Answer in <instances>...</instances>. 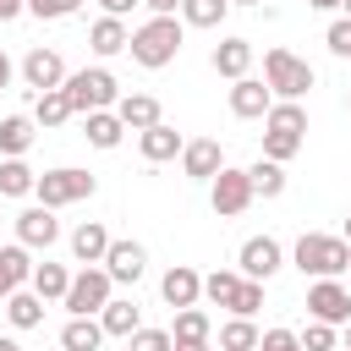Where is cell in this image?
Wrapping results in <instances>:
<instances>
[{
	"mask_svg": "<svg viewBox=\"0 0 351 351\" xmlns=\"http://www.w3.org/2000/svg\"><path fill=\"white\" fill-rule=\"evenodd\" d=\"M291 258H296V269L313 274V280H340V274L351 269V241H346V236H318V230H307Z\"/></svg>",
	"mask_w": 351,
	"mask_h": 351,
	"instance_id": "6da1fadb",
	"label": "cell"
},
{
	"mask_svg": "<svg viewBox=\"0 0 351 351\" xmlns=\"http://www.w3.org/2000/svg\"><path fill=\"white\" fill-rule=\"evenodd\" d=\"M126 49H132L137 66L159 71V66H170V60L181 55V22H176V16H154V22H143V27L126 38Z\"/></svg>",
	"mask_w": 351,
	"mask_h": 351,
	"instance_id": "7a4b0ae2",
	"label": "cell"
},
{
	"mask_svg": "<svg viewBox=\"0 0 351 351\" xmlns=\"http://www.w3.org/2000/svg\"><path fill=\"white\" fill-rule=\"evenodd\" d=\"M263 82H269L274 99H302L318 77H313V66L296 60L291 49H263Z\"/></svg>",
	"mask_w": 351,
	"mask_h": 351,
	"instance_id": "3957f363",
	"label": "cell"
},
{
	"mask_svg": "<svg viewBox=\"0 0 351 351\" xmlns=\"http://www.w3.org/2000/svg\"><path fill=\"white\" fill-rule=\"evenodd\" d=\"M60 88H66V99H71V110H77V115H88V110H110V104L121 99L115 77H110L104 66H82V71H71Z\"/></svg>",
	"mask_w": 351,
	"mask_h": 351,
	"instance_id": "277c9868",
	"label": "cell"
},
{
	"mask_svg": "<svg viewBox=\"0 0 351 351\" xmlns=\"http://www.w3.org/2000/svg\"><path fill=\"white\" fill-rule=\"evenodd\" d=\"M93 176L88 170H77V165H60V170H44L38 181H33V197L44 203V208H66V203H82V197H93Z\"/></svg>",
	"mask_w": 351,
	"mask_h": 351,
	"instance_id": "5b68a950",
	"label": "cell"
},
{
	"mask_svg": "<svg viewBox=\"0 0 351 351\" xmlns=\"http://www.w3.org/2000/svg\"><path fill=\"white\" fill-rule=\"evenodd\" d=\"M110 285H115V280H110L99 263H82V274H71V285H66L60 302H66L71 318H93V313L110 302Z\"/></svg>",
	"mask_w": 351,
	"mask_h": 351,
	"instance_id": "8992f818",
	"label": "cell"
},
{
	"mask_svg": "<svg viewBox=\"0 0 351 351\" xmlns=\"http://www.w3.org/2000/svg\"><path fill=\"white\" fill-rule=\"evenodd\" d=\"M208 203H214V214H219V219L241 214V208L252 203V181H247V170L219 165V176H214V186H208Z\"/></svg>",
	"mask_w": 351,
	"mask_h": 351,
	"instance_id": "52a82bcc",
	"label": "cell"
},
{
	"mask_svg": "<svg viewBox=\"0 0 351 351\" xmlns=\"http://www.w3.org/2000/svg\"><path fill=\"white\" fill-rule=\"evenodd\" d=\"M236 269H241V280H274V274L285 269V252H280V241H274V236H247V241H241Z\"/></svg>",
	"mask_w": 351,
	"mask_h": 351,
	"instance_id": "ba28073f",
	"label": "cell"
},
{
	"mask_svg": "<svg viewBox=\"0 0 351 351\" xmlns=\"http://www.w3.org/2000/svg\"><path fill=\"white\" fill-rule=\"evenodd\" d=\"M307 313H313L318 324H351V291H346L340 280H318V285L307 291Z\"/></svg>",
	"mask_w": 351,
	"mask_h": 351,
	"instance_id": "9c48e42d",
	"label": "cell"
},
{
	"mask_svg": "<svg viewBox=\"0 0 351 351\" xmlns=\"http://www.w3.org/2000/svg\"><path fill=\"white\" fill-rule=\"evenodd\" d=\"M22 82H27L33 93H49V88L66 82V60H60L55 49H27V55H22Z\"/></svg>",
	"mask_w": 351,
	"mask_h": 351,
	"instance_id": "30bf717a",
	"label": "cell"
},
{
	"mask_svg": "<svg viewBox=\"0 0 351 351\" xmlns=\"http://www.w3.org/2000/svg\"><path fill=\"white\" fill-rule=\"evenodd\" d=\"M269 104H274L269 82H258V77H236V82H230V115H236V121H263Z\"/></svg>",
	"mask_w": 351,
	"mask_h": 351,
	"instance_id": "8fae6325",
	"label": "cell"
},
{
	"mask_svg": "<svg viewBox=\"0 0 351 351\" xmlns=\"http://www.w3.org/2000/svg\"><path fill=\"white\" fill-rule=\"evenodd\" d=\"M55 236H60V219H55V208L33 203V208H22V214H16V241H22V247H49Z\"/></svg>",
	"mask_w": 351,
	"mask_h": 351,
	"instance_id": "7c38bea8",
	"label": "cell"
},
{
	"mask_svg": "<svg viewBox=\"0 0 351 351\" xmlns=\"http://www.w3.org/2000/svg\"><path fill=\"white\" fill-rule=\"evenodd\" d=\"M143 269H148V252H143L137 241H110V252H104V274H110V280L137 285V280H143Z\"/></svg>",
	"mask_w": 351,
	"mask_h": 351,
	"instance_id": "4fadbf2b",
	"label": "cell"
},
{
	"mask_svg": "<svg viewBox=\"0 0 351 351\" xmlns=\"http://www.w3.org/2000/svg\"><path fill=\"white\" fill-rule=\"evenodd\" d=\"M219 165H225V148H219L214 137H197V143H186V148H181V170H186L192 181H214V176H219Z\"/></svg>",
	"mask_w": 351,
	"mask_h": 351,
	"instance_id": "5bb4252c",
	"label": "cell"
},
{
	"mask_svg": "<svg viewBox=\"0 0 351 351\" xmlns=\"http://www.w3.org/2000/svg\"><path fill=\"white\" fill-rule=\"evenodd\" d=\"M137 148H143V159H148V165H165V159H176L186 143H181V132H176V126L154 121V126H143V132H137Z\"/></svg>",
	"mask_w": 351,
	"mask_h": 351,
	"instance_id": "9a60e30c",
	"label": "cell"
},
{
	"mask_svg": "<svg viewBox=\"0 0 351 351\" xmlns=\"http://www.w3.org/2000/svg\"><path fill=\"white\" fill-rule=\"evenodd\" d=\"M159 291H165V302H170V307H192V302L203 296V274H197V269H186V263H176V269H165Z\"/></svg>",
	"mask_w": 351,
	"mask_h": 351,
	"instance_id": "2e32d148",
	"label": "cell"
},
{
	"mask_svg": "<svg viewBox=\"0 0 351 351\" xmlns=\"http://www.w3.org/2000/svg\"><path fill=\"white\" fill-rule=\"evenodd\" d=\"M104 252H110V230H104L99 219H82V225L71 230V258H77V263H104Z\"/></svg>",
	"mask_w": 351,
	"mask_h": 351,
	"instance_id": "e0dca14e",
	"label": "cell"
},
{
	"mask_svg": "<svg viewBox=\"0 0 351 351\" xmlns=\"http://www.w3.org/2000/svg\"><path fill=\"white\" fill-rule=\"evenodd\" d=\"M33 280V258H27V247L22 241H11V247H0V296H11V291H22Z\"/></svg>",
	"mask_w": 351,
	"mask_h": 351,
	"instance_id": "ac0fdd59",
	"label": "cell"
},
{
	"mask_svg": "<svg viewBox=\"0 0 351 351\" xmlns=\"http://www.w3.org/2000/svg\"><path fill=\"white\" fill-rule=\"evenodd\" d=\"M115 115H121V126H126V132H143V126L165 121L154 93H126V99H115Z\"/></svg>",
	"mask_w": 351,
	"mask_h": 351,
	"instance_id": "d6986e66",
	"label": "cell"
},
{
	"mask_svg": "<svg viewBox=\"0 0 351 351\" xmlns=\"http://www.w3.org/2000/svg\"><path fill=\"white\" fill-rule=\"evenodd\" d=\"M247 66H252V44L247 38H225V44H214V71L219 77H247Z\"/></svg>",
	"mask_w": 351,
	"mask_h": 351,
	"instance_id": "ffe728a7",
	"label": "cell"
},
{
	"mask_svg": "<svg viewBox=\"0 0 351 351\" xmlns=\"http://www.w3.org/2000/svg\"><path fill=\"white\" fill-rule=\"evenodd\" d=\"M126 38H132V33H126V22H121V16H99V22L88 27L93 55H121V49H126Z\"/></svg>",
	"mask_w": 351,
	"mask_h": 351,
	"instance_id": "44dd1931",
	"label": "cell"
},
{
	"mask_svg": "<svg viewBox=\"0 0 351 351\" xmlns=\"http://www.w3.org/2000/svg\"><path fill=\"white\" fill-rule=\"evenodd\" d=\"M77 110H71V99H66V88H49V93H33V126H60V121H71Z\"/></svg>",
	"mask_w": 351,
	"mask_h": 351,
	"instance_id": "7402d4cb",
	"label": "cell"
},
{
	"mask_svg": "<svg viewBox=\"0 0 351 351\" xmlns=\"http://www.w3.org/2000/svg\"><path fill=\"white\" fill-rule=\"evenodd\" d=\"M263 126H269V132H291V137H307V110H302L296 99H274V104H269V115H263Z\"/></svg>",
	"mask_w": 351,
	"mask_h": 351,
	"instance_id": "603a6c76",
	"label": "cell"
},
{
	"mask_svg": "<svg viewBox=\"0 0 351 351\" xmlns=\"http://www.w3.org/2000/svg\"><path fill=\"white\" fill-rule=\"evenodd\" d=\"M93 148H121V137H126V126H121V115L115 110H88V132H82Z\"/></svg>",
	"mask_w": 351,
	"mask_h": 351,
	"instance_id": "cb8c5ba5",
	"label": "cell"
},
{
	"mask_svg": "<svg viewBox=\"0 0 351 351\" xmlns=\"http://www.w3.org/2000/svg\"><path fill=\"white\" fill-rule=\"evenodd\" d=\"M5 318H11L16 329H38V324H44V296H38V291H11V296H5Z\"/></svg>",
	"mask_w": 351,
	"mask_h": 351,
	"instance_id": "d4e9b609",
	"label": "cell"
},
{
	"mask_svg": "<svg viewBox=\"0 0 351 351\" xmlns=\"http://www.w3.org/2000/svg\"><path fill=\"white\" fill-rule=\"evenodd\" d=\"M99 324H104V335H121V340H126L132 329H143V313H137V302H115V296H110V302L99 307Z\"/></svg>",
	"mask_w": 351,
	"mask_h": 351,
	"instance_id": "484cf974",
	"label": "cell"
},
{
	"mask_svg": "<svg viewBox=\"0 0 351 351\" xmlns=\"http://www.w3.org/2000/svg\"><path fill=\"white\" fill-rule=\"evenodd\" d=\"M33 148V115H5L0 121V154L5 159H22Z\"/></svg>",
	"mask_w": 351,
	"mask_h": 351,
	"instance_id": "4316f807",
	"label": "cell"
},
{
	"mask_svg": "<svg viewBox=\"0 0 351 351\" xmlns=\"http://www.w3.org/2000/svg\"><path fill=\"white\" fill-rule=\"evenodd\" d=\"M99 340H104V324L99 318H71L60 329V351H99Z\"/></svg>",
	"mask_w": 351,
	"mask_h": 351,
	"instance_id": "83f0119b",
	"label": "cell"
},
{
	"mask_svg": "<svg viewBox=\"0 0 351 351\" xmlns=\"http://www.w3.org/2000/svg\"><path fill=\"white\" fill-rule=\"evenodd\" d=\"M247 181H252V197H280V192H285V165L258 159V165L247 170Z\"/></svg>",
	"mask_w": 351,
	"mask_h": 351,
	"instance_id": "f1b7e54d",
	"label": "cell"
},
{
	"mask_svg": "<svg viewBox=\"0 0 351 351\" xmlns=\"http://www.w3.org/2000/svg\"><path fill=\"white\" fill-rule=\"evenodd\" d=\"M44 302H55V296H66V285H71V274L60 269V263H33V280H27Z\"/></svg>",
	"mask_w": 351,
	"mask_h": 351,
	"instance_id": "f546056e",
	"label": "cell"
},
{
	"mask_svg": "<svg viewBox=\"0 0 351 351\" xmlns=\"http://www.w3.org/2000/svg\"><path fill=\"white\" fill-rule=\"evenodd\" d=\"M33 181H38V176H33L22 159H0V197H27Z\"/></svg>",
	"mask_w": 351,
	"mask_h": 351,
	"instance_id": "4dcf8cb0",
	"label": "cell"
},
{
	"mask_svg": "<svg viewBox=\"0 0 351 351\" xmlns=\"http://www.w3.org/2000/svg\"><path fill=\"white\" fill-rule=\"evenodd\" d=\"M225 11H230V0H181L186 27H219V22H225Z\"/></svg>",
	"mask_w": 351,
	"mask_h": 351,
	"instance_id": "1f68e13d",
	"label": "cell"
},
{
	"mask_svg": "<svg viewBox=\"0 0 351 351\" xmlns=\"http://www.w3.org/2000/svg\"><path fill=\"white\" fill-rule=\"evenodd\" d=\"M170 340H208V313L192 302V307H176V329Z\"/></svg>",
	"mask_w": 351,
	"mask_h": 351,
	"instance_id": "d6a6232c",
	"label": "cell"
},
{
	"mask_svg": "<svg viewBox=\"0 0 351 351\" xmlns=\"http://www.w3.org/2000/svg\"><path fill=\"white\" fill-rule=\"evenodd\" d=\"M219 351H258V324L252 318H230L219 329Z\"/></svg>",
	"mask_w": 351,
	"mask_h": 351,
	"instance_id": "836d02e7",
	"label": "cell"
},
{
	"mask_svg": "<svg viewBox=\"0 0 351 351\" xmlns=\"http://www.w3.org/2000/svg\"><path fill=\"white\" fill-rule=\"evenodd\" d=\"M236 285H241V274H230V269L203 274V296H208L214 307H230V302H236Z\"/></svg>",
	"mask_w": 351,
	"mask_h": 351,
	"instance_id": "e575fe53",
	"label": "cell"
},
{
	"mask_svg": "<svg viewBox=\"0 0 351 351\" xmlns=\"http://www.w3.org/2000/svg\"><path fill=\"white\" fill-rule=\"evenodd\" d=\"M296 148H302V137H291V132H263V159L285 165V159H296Z\"/></svg>",
	"mask_w": 351,
	"mask_h": 351,
	"instance_id": "d590c367",
	"label": "cell"
},
{
	"mask_svg": "<svg viewBox=\"0 0 351 351\" xmlns=\"http://www.w3.org/2000/svg\"><path fill=\"white\" fill-rule=\"evenodd\" d=\"M258 307H263V280H241V285H236V302H230V313H236V318H252Z\"/></svg>",
	"mask_w": 351,
	"mask_h": 351,
	"instance_id": "8d00e7d4",
	"label": "cell"
},
{
	"mask_svg": "<svg viewBox=\"0 0 351 351\" xmlns=\"http://www.w3.org/2000/svg\"><path fill=\"white\" fill-rule=\"evenodd\" d=\"M296 340H302V351H335V324H318V318H313Z\"/></svg>",
	"mask_w": 351,
	"mask_h": 351,
	"instance_id": "74e56055",
	"label": "cell"
},
{
	"mask_svg": "<svg viewBox=\"0 0 351 351\" xmlns=\"http://www.w3.org/2000/svg\"><path fill=\"white\" fill-rule=\"evenodd\" d=\"M324 44H329V55H340V60H351V16H340V22H329V33H324Z\"/></svg>",
	"mask_w": 351,
	"mask_h": 351,
	"instance_id": "f35d334b",
	"label": "cell"
},
{
	"mask_svg": "<svg viewBox=\"0 0 351 351\" xmlns=\"http://www.w3.org/2000/svg\"><path fill=\"white\" fill-rule=\"evenodd\" d=\"M126 351H170V335L165 329H132L126 335Z\"/></svg>",
	"mask_w": 351,
	"mask_h": 351,
	"instance_id": "ab89813d",
	"label": "cell"
},
{
	"mask_svg": "<svg viewBox=\"0 0 351 351\" xmlns=\"http://www.w3.org/2000/svg\"><path fill=\"white\" fill-rule=\"evenodd\" d=\"M82 0H27V11L38 16V22H60V16H71Z\"/></svg>",
	"mask_w": 351,
	"mask_h": 351,
	"instance_id": "60d3db41",
	"label": "cell"
},
{
	"mask_svg": "<svg viewBox=\"0 0 351 351\" xmlns=\"http://www.w3.org/2000/svg\"><path fill=\"white\" fill-rule=\"evenodd\" d=\"M258 351H302V340L291 329H263L258 335Z\"/></svg>",
	"mask_w": 351,
	"mask_h": 351,
	"instance_id": "b9f144b4",
	"label": "cell"
},
{
	"mask_svg": "<svg viewBox=\"0 0 351 351\" xmlns=\"http://www.w3.org/2000/svg\"><path fill=\"white\" fill-rule=\"evenodd\" d=\"M104 5V16H132V5H143V0H99Z\"/></svg>",
	"mask_w": 351,
	"mask_h": 351,
	"instance_id": "7bdbcfd3",
	"label": "cell"
},
{
	"mask_svg": "<svg viewBox=\"0 0 351 351\" xmlns=\"http://www.w3.org/2000/svg\"><path fill=\"white\" fill-rule=\"evenodd\" d=\"M143 5H148L154 16H176V11H181V0H143Z\"/></svg>",
	"mask_w": 351,
	"mask_h": 351,
	"instance_id": "ee69618b",
	"label": "cell"
},
{
	"mask_svg": "<svg viewBox=\"0 0 351 351\" xmlns=\"http://www.w3.org/2000/svg\"><path fill=\"white\" fill-rule=\"evenodd\" d=\"M27 11V0H0V22H11V16H22Z\"/></svg>",
	"mask_w": 351,
	"mask_h": 351,
	"instance_id": "f6af8a7d",
	"label": "cell"
},
{
	"mask_svg": "<svg viewBox=\"0 0 351 351\" xmlns=\"http://www.w3.org/2000/svg\"><path fill=\"white\" fill-rule=\"evenodd\" d=\"M170 351H208V340H170Z\"/></svg>",
	"mask_w": 351,
	"mask_h": 351,
	"instance_id": "bcb514c9",
	"label": "cell"
},
{
	"mask_svg": "<svg viewBox=\"0 0 351 351\" xmlns=\"http://www.w3.org/2000/svg\"><path fill=\"white\" fill-rule=\"evenodd\" d=\"M0 88H11V60H5V49H0Z\"/></svg>",
	"mask_w": 351,
	"mask_h": 351,
	"instance_id": "7dc6e473",
	"label": "cell"
},
{
	"mask_svg": "<svg viewBox=\"0 0 351 351\" xmlns=\"http://www.w3.org/2000/svg\"><path fill=\"white\" fill-rule=\"evenodd\" d=\"M307 5H313V11H335L340 0H307Z\"/></svg>",
	"mask_w": 351,
	"mask_h": 351,
	"instance_id": "c3c4849f",
	"label": "cell"
},
{
	"mask_svg": "<svg viewBox=\"0 0 351 351\" xmlns=\"http://www.w3.org/2000/svg\"><path fill=\"white\" fill-rule=\"evenodd\" d=\"M0 351H22V346H16V340H5V335H0Z\"/></svg>",
	"mask_w": 351,
	"mask_h": 351,
	"instance_id": "681fc988",
	"label": "cell"
},
{
	"mask_svg": "<svg viewBox=\"0 0 351 351\" xmlns=\"http://www.w3.org/2000/svg\"><path fill=\"white\" fill-rule=\"evenodd\" d=\"M230 5H263V0H230Z\"/></svg>",
	"mask_w": 351,
	"mask_h": 351,
	"instance_id": "f907efd6",
	"label": "cell"
},
{
	"mask_svg": "<svg viewBox=\"0 0 351 351\" xmlns=\"http://www.w3.org/2000/svg\"><path fill=\"white\" fill-rule=\"evenodd\" d=\"M346 351H351V324H346Z\"/></svg>",
	"mask_w": 351,
	"mask_h": 351,
	"instance_id": "816d5d0a",
	"label": "cell"
},
{
	"mask_svg": "<svg viewBox=\"0 0 351 351\" xmlns=\"http://www.w3.org/2000/svg\"><path fill=\"white\" fill-rule=\"evenodd\" d=\"M340 5H346V16H351V0H340Z\"/></svg>",
	"mask_w": 351,
	"mask_h": 351,
	"instance_id": "f5cc1de1",
	"label": "cell"
},
{
	"mask_svg": "<svg viewBox=\"0 0 351 351\" xmlns=\"http://www.w3.org/2000/svg\"><path fill=\"white\" fill-rule=\"evenodd\" d=\"M346 241H351V219H346Z\"/></svg>",
	"mask_w": 351,
	"mask_h": 351,
	"instance_id": "db71d44e",
	"label": "cell"
},
{
	"mask_svg": "<svg viewBox=\"0 0 351 351\" xmlns=\"http://www.w3.org/2000/svg\"><path fill=\"white\" fill-rule=\"evenodd\" d=\"M335 351H346V346H335Z\"/></svg>",
	"mask_w": 351,
	"mask_h": 351,
	"instance_id": "11a10c76",
	"label": "cell"
}]
</instances>
